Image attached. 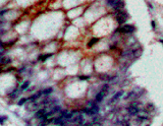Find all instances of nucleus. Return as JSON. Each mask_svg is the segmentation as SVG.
Listing matches in <instances>:
<instances>
[{"mask_svg":"<svg viewBox=\"0 0 163 126\" xmlns=\"http://www.w3.org/2000/svg\"><path fill=\"white\" fill-rule=\"evenodd\" d=\"M115 17H116V21L117 22L119 23V25H122V23H124L126 21H127V18H128V14L126 11L124 10H118L116 11V14H115Z\"/></svg>","mask_w":163,"mask_h":126,"instance_id":"f257e3e1","label":"nucleus"},{"mask_svg":"<svg viewBox=\"0 0 163 126\" xmlns=\"http://www.w3.org/2000/svg\"><path fill=\"white\" fill-rule=\"evenodd\" d=\"M135 31H136V28L132 25H124L117 30V32L122 33V34H131V33H134Z\"/></svg>","mask_w":163,"mask_h":126,"instance_id":"f03ea898","label":"nucleus"},{"mask_svg":"<svg viewBox=\"0 0 163 126\" xmlns=\"http://www.w3.org/2000/svg\"><path fill=\"white\" fill-rule=\"evenodd\" d=\"M47 112H48V108L40 109V110H38L37 112H36L35 117H36V118H41V119H43L44 117H45V115H46Z\"/></svg>","mask_w":163,"mask_h":126,"instance_id":"7ed1b4c3","label":"nucleus"},{"mask_svg":"<svg viewBox=\"0 0 163 126\" xmlns=\"http://www.w3.org/2000/svg\"><path fill=\"white\" fill-rule=\"evenodd\" d=\"M140 111H141V109H139V107H137V106H135V105H132V106H131V107L127 108V113L130 115H137Z\"/></svg>","mask_w":163,"mask_h":126,"instance_id":"20e7f679","label":"nucleus"},{"mask_svg":"<svg viewBox=\"0 0 163 126\" xmlns=\"http://www.w3.org/2000/svg\"><path fill=\"white\" fill-rule=\"evenodd\" d=\"M71 122L75 124H83L84 123V118L82 115H77L71 117Z\"/></svg>","mask_w":163,"mask_h":126,"instance_id":"39448f33","label":"nucleus"},{"mask_svg":"<svg viewBox=\"0 0 163 126\" xmlns=\"http://www.w3.org/2000/svg\"><path fill=\"white\" fill-rule=\"evenodd\" d=\"M123 7H124V2H123V0H121V1L119 2H117L114 6H113V9L116 11L118 10H121V9H123Z\"/></svg>","mask_w":163,"mask_h":126,"instance_id":"423d86ee","label":"nucleus"},{"mask_svg":"<svg viewBox=\"0 0 163 126\" xmlns=\"http://www.w3.org/2000/svg\"><path fill=\"white\" fill-rule=\"evenodd\" d=\"M123 95V91H117V93L114 95V96H113L112 97V98H111V100H110V103H114V102H116L118 99H119L120 98V97Z\"/></svg>","mask_w":163,"mask_h":126,"instance_id":"0eeeda50","label":"nucleus"},{"mask_svg":"<svg viewBox=\"0 0 163 126\" xmlns=\"http://www.w3.org/2000/svg\"><path fill=\"white\" fill-rule=\"evenodd\" d=\"M42 96V91H39L38 94H36V95H33V96H31L30 97V98L28 99L30 102H35V101H37L39 98H40V97Z\"/></svg>","mask_w":163,"mask_h":126,"instance_id":"6e6552de","label":"nucleus"},{"mask_svg":"<svg viewBox=\"0 0 163 126\" xmlns=\"http://www.w3.org/2000/svg\"><path fill=\"white\" fill-rule=\"evenodd\" d=\"M105 95L102 93V91H100V93H98L96 95V98H95V102H97V103H100V102L103 101V99H104Z\"/></svg>","mask_w":163,"mask_h":126,"instance_id":"1a4fd4ad","label":"nucleus"},{"mask_svg":"<svg viewBox=\"0 0 163 126\" xmlns=\"http://www.w3.org/2000/svg\"><path fill=\"white\" fill-rule=\"evenodd\" d=\"M97 42H98V39H97V38H93V39H91V41L89 42L88 46H89V47H92V46H94V45H95Z\"/></svg>","mask_w":163,"mask_h":126,"instance_id":"9d476101","label":"nucleus"},{"mask_svg":"<svg viewBox=\"0 0 163 126\" xmlns=\"http://www.w3.org/2000/svg\"><path fill=\"white\" fill-rule=\"evenodd\" d=\"M119 1H121V0H107V2H108V4H109L110 6H114L115 4L117 3V2H119Z\"/></svg>","mask_w":163,"mask_h":126,"instance_id":"9b49d317","label":"nucleus"},{"mask_svg":"<svg viewBox=\"0 0 163 126\" xmlns=\"http://www.w3.org/2000/svg\"><path fill=\"white\" fill-rule=\"evenodd\" d=\"M52 56V54H46V55H42V56H40V60L41 61H45L46 59H48L49 57H51Z\"/></svg>","mask_w":163,"mask_h":126,"instance_id":"f8f14e48","label":"nucleus"},{"mask_svg":"<svg viewBox=\"0 0 163 126\" xmlns=\"http://www.w3.org/2000/svg\"><path fill=\"white\" fill-rule=\"evenodd\" d=\"M29 84H30V82L29 81H24L23 84V85L21 86V91H23V90H26L28 86H29Z\"/></svg>","mask_w":163,"mask_h":126,"instance_id":"ddd939ff","label":"nucleus"},{"mask_svg":"<svg viewBox=\"0 0 163 126\" xmlns=\"http://www.w3.org/2000/svg\"><path fill=\"white\" fill-rule=\"evenodd\" d=\"M51 93H52V89H46V90L42 91V95H49Z\"/></svg>","mask_w":163,"mask_h":126,"instance_id":"4468645a","label":"nucleus"},{"mask_svg":"<svg viewBox=\"0 0 163 126\" xmlns=\"http://www.w3.org/2000/svg\"><path fill=\"white\" fill-rule=\"evenodd\" d=\"M100 78H101V79H105V80H110L112 77L109 76V75H101V76H100Z\"/></svg>","mask_w":163,"mask_h":126,"instance_id":"2eb2a0df","label":"nucleus"},{"mask_svg":"<svg viewBox=\"0 0 163 126\" xmlns=\"http://www.w3.org/2000/svg\"><path fill=\"white\" fill-rule=\"evenodd\" d=\"M5 120H7V117H6V116H0V124H2Z\"/></svg>","mask_w":163,"mask_h":126,"instance_id":"dca6fc26","label":"nucleus"},{"mask_svg":"<svg viewBox=\"0 0 163 126\" xmlns=\"http://www.w3.org/2000/svg\"><path fill=\"white\" fill-rule=\"evenodd\" d=\"M27 102V99H24V98H23L22 100H19V102H18V106H22V105H23L24 103Z\"/></svg>","mask_w":163,"mask_h":126,"instance_id":"f3484780","label":"nucleus"},{"mask_svg":"<svg viewBox=\"0 0 163 126\" xmlns=\"http://www.w3.org/2000/svg\"><path fill=\"white\" fill-rule=\"evenodd\" d=\"M78 77H80V79H83V80L90 78V76H89V75H81V76H78Z\"/></svg>","mask_w":163,"mask_h":126,"instance_id":"a211bd4d","label":"nucleus"},{"mask_svg":"<svg viewBox=\"0 0 163 126\" xmlns=\"http://www.w3.org/2000/svg\"><path fill=\"white\" fill-rule=\"evenodd\" d=\"M17 95H18V91H13V94L10 95V98H16Z\"/></svg>","mask_w":163,"mask_h":126,"instance_id":"6ab92c4d","label":"nucleus"},{"mask_svg":"<svg viewBox=\"0 0 163 126\" xmlns=\"http://www.w3.org/2000/svg\"><path fill=\"white\" fill-rule=\"evenodd\" d=\"M151 25H152V27H153V30H155V28H156V23H155L154 21H151Z\"/></svg>","mask_w":163,"mask_h":126,"instance_id":"aec40b11","label":"nucleus"},{"mask_svg":"<svg viewBox=\"0 0 163 126\" xmlns=\"http://www.w3.org/2000/svg\"><path fill=\"white\" fill-rule=\"evenodd\" d=\"M160 42H161V43H162V44H163V40H160Z\"/></svg>","mask_w":163,"mask_h":126,"instance_id":"412c9836","label":"nucleus"}]
</instances>
